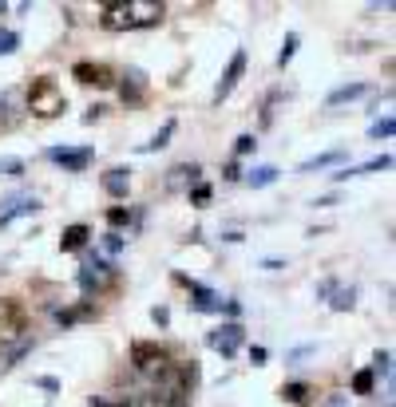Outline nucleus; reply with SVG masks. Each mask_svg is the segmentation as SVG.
<instances>
[{"label": "nucleus", "mask_w": 396, "mask_h": 407, "mask_svg": "<svg viewBox=\"0 0 396 407\" xmlns=\"http://www.w3.org/2000/svg\"><path fill=\"white\" fill-rule=\"evenodd\" d=\"M254 146H258V139H254V135H242L238 143H234V154H250Z\"/></svg>", "instance_id": "nucleus-32"}, {"label": "nucleus", "mask_w": 396, "mask_h": 407, "mask_svg": "<svg viewBox=\"0 0 396 407\" xmlns=\"http://www.w3.org/2000/svg\"><path fill=\"white\" fill-rule=\"evenodd\" d=\"M151 316H155V324H167V321H171V313H167V308H155Z\"/></svg>", "instance_id": "nucleus-37"}, {"label": "nucleus", "mask_w": 396, "mask_h": 407, "mask_svg": "<svg viewBox=\"0 0 396 407\" xmlns=\"http://www.w3.org/2000/svg\"><path fill=\"white\" fill-rule=\"evenodd\" d=\"M104 249H107V253H119L123 238H119V233H104Z\"/></svg>", "instance_id": "nucleus-34"}, {"label": "nucleus", "mask_w": 396, "mask_h": 407, "mask_svg": "<svg viewBox=\"0 0 396 407\" xmlns=\"http://www.w3.org/2000/svg\"><path fill=\"white\" fill-rule=\"evenodd\" d=\"M329 305H333L337 313L353 308V305H357V288H333V301H329Z\"/></svg>", "instance_id": "nucleus-21"}, {"label": "nucleus", "mask_w": 396, "mask_h": 407, "mask_svg": "<svg viewBox=\"0 0 396 407\" xmlns=\"http://www.w3.org/2000/svg\"><path fill=\"white\" fill-rule=\"evenodd\" d=\"M91 407H131V403H127V396H119V399H112V396H95Z\"/></svg>", "instance_id": "nucleus-29"}, {"label": "nucleus", "mask_w": 396, "mask_h": 407, "mask_svg": "<svg viewBox=\"0 0 396 407\" xmlns=\"http://www.w3.org/2000/svg\"><path fill=\"white\" fill-rule=\"evenodd\" d=\"M333 288H337V281H321V285H317V297H333Z\"/></svg>", "instance_id": "nucleus-36"}, {"label": "nucleus", "mask_w": 396, "mask_h": 407, "mask_svg": "<svg viewBox=\"0 0 396 407\" xmlns=\"http://www.w3.org/2000/svg\"><path fill=\"white\" fill-rule=\"evenodd\" d=\"M282 396L289 399V403H305V396H310V388H305V383H289V388H282Z\"/></svg>", "instance_id": "nucleus-27"}, {"label": "nucleus", "mask_w": 396, "mask_h": 407, "mask_svg": "<svg viewBox=\"0 0 396 407\" xmlns=\"http://www.w3.org/2000/svg\"><path fill=\"white\" fill-rule=\"evenodd\" d=\"M48 159L60 162L64 170H84L87 162H91V151L87 146H79V151H68V146H56V151H48Z\"/></svg>", "instance_id": "nucleus-11"}, {"label": "nucleus", "mask_w": 396, "mask_h": 407, "mask_svg": "<svg viewBox=\"0 0 396 407\" xmlns=\"http://www.w3.org/2000/svg\"><path fill=\"white\" fill-rule=\"evenodd\" d=\"M127 186H131V170L115 166V170H107V174H104V190L112 198H127Z\"/></svg>", "instance_id": "nucleus-12"}, {"label": "nucleus", "mask_w": 396, "mask_h": 407, "mask_svg": "<svg viewBox=\"0 0 396 407\" xmlns=\"http://www.w3.org/2000/svg\"><path fill=\"white\" fill-rule=\"evenodd\" d=\"M210 348H218V352H222V356H234V352H238L242 348V340H246V332H242V324H222V328H214L210 332Z\"/></svg>", "instance_id": "nucleus-5"}, {"label": "nucleus", "mask_w": 396, "mask_h": 407, "mask_svg": "<svg viewBox=\"0 0 396 407\" xmlns=\"http://www.w3.org/2000/svg\"><path fill=\"white\" fill-rule=\"evenodd\" d=\"M0 170H4L9 179H20V170H24V162H20V159H4V162H0Z\"/></svg>", "instance_id": "nucleus-30"}, {"label": "nucleus", "mask_w": 396, "mask_h": 407, "mask_svg": "<svg viewBox=\"0 0 396 407\" xmlns=\"http://www.w3.org/2000/svg\"><path fill=\"white\" fill-rule=\"evenodd\" d=\"M329 407H345V396H333V399H329Z\"/></svg>", "instance_id": "nucleus-38"}, {"label": "nucleus", "mask_w": 396, "mask_h": 407, "mask_svg": "<svg viewBox=\"0 0 396 407\" xmlns=\"http://www.w3.org/2000/svg\"><path fill=\"white\" fill-rule=\"evenodd\" d=\"M71 76L79 79V84H95V87H112L115 84V71L107 68V64H76V68H71Z\"/></svg>", "instance_id": "nucleus-7"}, {"label": "nucleus", "mask_w": 396, "mask_h": 407, "mask_svg": "<svg viewBox=\"0 0 396 407\" xmlns=\"http://www.w3.org/2000/svg\"><path fill=\"white\" fill-rule=\"evenodd\" d=\"M131 28L139 24H159L163 20V4H155V0H131Z\"/></svg>", "instance_id": "nucleus-10"}, {"label": "nucleus", "mask_w": 396, "mask_h": 407, "mask_svg": "<svg viewBox=\"0 0 396 407\" xmlns=\"http://www.w3.org/2000/svg\"><path fill=\"white\" fill-rule=\"evenodd\" d=\"M369 91L365 84H349V87H337L333 95H329V107H337V103H349V99H361V95Z\"/></svg>", "instance_id": "nucleus-16"}, {"label": "nucleus", "mask_w": 396, "mask_h": 407, "mask_svg": "<svg viewBox=\"0 0 396 407\" xmlns=\"http://www.w3.org/2000/svg\"><path fill=\"white\" fill-rule=\"evenodd\" d=\"M246 182H250L254 190L269 186V182H277V166H258V170H250V174H246Z\"/></svg>", "instance_id": "nucleus-18"}, {"label": "nucleus", "mask_w": 396, "mask_h": 407, "mask_svg": "<svg viewBox=\"0 0 396 407\" xmlns=\"http://www.w3.org/2000/svg\"><path fill=\"white\" fill-rule=\"evenodd\" d=\"M242 71H246V51H234V56H230V68H226V76L218 79V87H214V103H222L226 95H230L234 87H238Z\"/></svg>", "instance_id": "nucleus-8"}, {"label": "nucleus", "mask_w": 396, "mask_h": 407, "mask_svg": "<svg viewBox=\"0 0 396 407\" xmlns=\"http://www.w3.org/2000/svg\"><path fill=\"white\" fill-rule=\"evenodd\" d=\"M202 170H198V162H179V166L171 170V179H167V190H179V186H187V182H194Z\"/></svg>", "instance_id": "nucleus-14"}, {"label": "nucleus", "mask_w": 396, "mask_h": 407, "mask_svg": "<svg viewBox=\"0 0 396 407\" xmlns=\"http://www.w3.org/2000/svg\"><path fill=\"white\" fill-rule=\"evenodd\" d=\"M87 238H91V229L87 226H68L64 229V238H60V249L64 253H76V249L87 246Z\"/></svg>", "instance_id": "nucleus-13"}, {"label": "nucleus", "mask_w": 396, "mask_h": 407, "mask_svg": "<svg viewBox=\"0 0 396 407\" xmlns=\"http://www.w3.org/2000/svg\"><path fill=\"white\" fill-rule=\"evenodd\" d=\"M24 328H28L24 305H20V301H12V297H4V301H0V344L20 340V336H24Z\"/></svg>", "instance_id": "nucleus-2"}, {"label": "nucleus", "mask_w": 396, "mask_h": 407, "mask_svg": "<svg viewBox=\"0 0 396 407\" xmlns=\"http://www.w3.org/2000/svg\"><path fill=\"white\" fill-rule=\"evenodd\" d=\"M135 407H190V403H187V391H159V388H151V391L139 396Z\"/></svg>", "instance_id": "nucleus-9"}, {"label": "nucleus", "mask_w": 396, "mask_h": 407, "mask_svg": "<svg viewBox=\"0 0 396 407\" xmlns=\"http://www.w3.org/2000/svg\"><path fill=\"white\" fill-rule=\"evenodd\" d=\"M99 24H104L107 32H127V28H131L127 0H107L104 9H99Z\"/></svg>", "instance_id": "nucleus-6"}, {"label": "nucleus", "mask_w": 396, "mask_h": 407, "mask_svg": "<svg viewBox=\"0 0 396 407\" xmlns=\"http://www.w3.org/2000/svg\"><path fill=\"white\" fill-rule=\"evenodd\" d=\"M131 364H135L139 376H151V380H155V376L171 364V356H167L159 344H135L131 348Z\"/></svg>", "instance_id": "nucleus-3"}, {"label": "nucleus", "mask_w": 396, "mask_h": 407, "mask_svg": "<svg viewBox=\"0 0 396 407\" xmlns=\"http://www.w3.org/2000/svg\"><path fill=\"white\" fill-rule=\"evenodd\" d=\"M20 213H36V202H32V198H28V202H16L12 210H4V213H0V226H9L12 218H20Z\"/></svg>", "instance_id": "nucleus-22"}, {"label": "nucleus", "mask_w": 396, "mask_h": 407, "mask_svg": "<svg viewBox=\"0 0 396 407\" xmlns=\"http://www.w3.org/2000/svg\"><path fill=\"white\" fill-rule=\"evenodd\" d=\"M171 135H174V119H167V123H163V131H159V135L143 146V151H163V146H167V139H171Z\"/></svg>", "instance_id": "nucleus-23"}, {"label": "nucleus", "mask_w": 396, "mask_h": 407, "mask_svg": "<svg viewBox=\"0 0 396 407\" xmlns=\"http://www.w3.org/2000/svg\"><path fill=\"white\" fill-rule=\"evenodd\" d=\"M353 391H357V396H369V391H372V372H369V368L353 376Z\"/></svg>", "instance_id": "nucleus-26"}, {"label": "nucleus", "mask_w": 396, "mask_h": 407, "mask_svg": "<svg viewBox=\"0 0 396 407\" xmlns=\"http://www.w3.org/2000/svg\"><path fill=\"white\" fill-rule=\"evenodd\" d=\"M107 221H112V226L119 229V226H127V221H131V213H127V210H119V206H115V210H107Z\"/></svg>", "instance_id": "nucleus-33"}, {"label": "nucleus", "mask_w": 396, "mask_h": 407, "mask_svg": "<svg viewBox=\"0 0 396 407\" xmlns=\"http://www.w3.org/2000/svg\"><path fill=\"white\" fill-rule=\"evenodd\" d=\"M28 111H32L36 119H56V115L68 111V95L60 91L56 79H36L28 87Z\"/></svg>", "instance_id": "nucleus-1"}, {"label": "nucleus", "mask_w": 396, "mask_h": 407, "mask_svg": "<svg viewBox=\"0 0 396 407\" xmlns=\"http://www.w3.org/2000/svg\"><path fill=\"white\" fill-rule=\"evenodd\" d=\"M388 166H392V159H388V154H380V159H369L361 170H353V174H372V170H388ZM345 179H349V170H345V174H337V182H345Z\"/></svg>", "instance_id": "nucleus-20"}, {"label": "nucleus", "mask_w": 396, "mask_h": 407, "mask_svg": "<svg viewBox=\"0 0 396 407\" xmlns=\"http://www.w3.org/2000/svg\"><path fill=\"white\" fill-rule=\"evenodd\" d=\"M143 99V71H131L123 84V103H139Z\"/></svg>", "instance_id": "nucleus-17"}, {"label": "nucleus", "mask_w": 396, "mask_h": 407, "mask_svg": "<svg viewBox=\"0 0 396 407\" xmlns=\"http://www.w3.org/2000/svg\"><path fill=\"white\" fill-rule=\"evenodd\" d=\"M190 293H194V308H202V313L218 308V297L210 293V288H202V285H194V281H190Z\"/></svg>", "instance_id": "nucleus-19"}, {"label": "nucleus", "mask_w": 396, "mask_h": 407, "mask_svg": "<svg viewBox=\"0 0 396 407\" xmlns=\"http://www.w3.org/2000/svg\"><path fill=\"white\" fill-rule=\"evenodd\" d=\"M20 36L16 32H0V56H9V51H16Z\"/></svg>", "instance_id": "nucleus-28"}, {"label": "nucleus", "mask_w": 396, "mask_h": 407, "mask_svg": "<svg viewBox=\"0 0 396 407\" xmlns=\"http://www.w3.org/2000/svg\"><path fill=\"white\" fill-rule=\"evenodd\" d=\"M293 51H297V32H289V36H285L282 51H277V64H282V68H285V64L293 60Z\"/></svg>", "instance_id": "nucleus-25"}, {"label": "nucleus", "mask_w": 396, "mask_h": 407, "mask_svg": "<svg viewBox=\"0 0 396 407\" xmlns=\"http://www.w3.org/2000/svg\"><path fill=\"white\" fill-rule=\"evenodd\" d=\"M392 131H396L392 115H385V119H377V123L369 127V135H372V139H392Z\"/></svg>", "instance_id": "nucleus-24"}, {"label": "nucleus", "mask_w": 396, "mask_h": 407, "mask_svg": "<svg viewBox=\"0 0 396 407\" xmlns=\"http://www.w3.org/2000/svg\"><path fill=\"white\" fill-rule=\"evenodd\" d=\"M372 364H377L380 376H388V372H392V352H377V360H372Z\"/></svg>", "instance_id": "nucleus-31"}, {"label": "nucleus", "mask_w": 396, "mask_h": 407, "mask_svg": "<svg viewBox=\"0 0 396 407\" xmlns=\"http://www.w3.org/2000/svg\"><path fill=\"white\" fill-rule=\"evenodd\" d=\"M190 202H198V206H202V202H210V186H194V194H190Z\"/></svg>", "instance_id": "nucleus-35"}, {"label": "nucleus", "mask_w": 396, "mask_h": 407, "mask_svg": "<svg viewBox=\"0 0 396 407\" xmlns=\"http://www.w3.org/2000/svg\"><path fill=\"white\" fill-rule=\"evenodd\" d=\"M115 281V269L107 261H99V257H95V261H87L84 269H79V285H84V293H99V288H107Z\"/></svg>", "instance_id": "nucleus-4"}, {"label": "nucleus", "mask_w": 396, "mask_h": 407, "mask_svg": "<svg viewBox=\"0 0 396 407\" xmlns=\"http://www.w3.org/2000/svg\"><path fill=\"white\" fill-rule=\"evenodd\" d=\"M341 159H345V151H329V154H317V159L302 162V174H313V170H325V166H333V162H341Z\"/></svg>", "instance_id": "nucleus-15"}]
</instances>
